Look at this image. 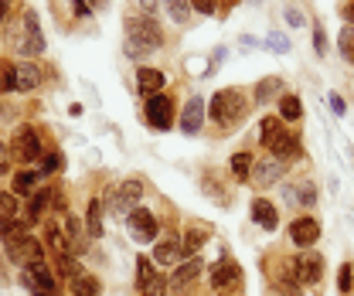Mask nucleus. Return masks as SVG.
<instances>
[{
  "label": "nucleus",
  "instance_id": "44",
  "mask_svg": "<svg viewBox=\"0 0 354 296\" xmlns=\"http://www.w3.org/2000/svg\"><path fill=\"white\" fill-rule=\"evenodd\" d=\"M10 160H14V154H10V147L0 140V174H7V170H10Z\"/></svg>",
  "mask_w": 354,
  "mask_h": 296
},
{
  "label": "nucleus",
  "instance_id": "46",
  "mask_svg": "<svg viewBox=\"0 0 354 296\" xmlns=\"http://www.w3.org/2000/svg\"><path fill=\"white\" fill-rule=\"evenodd\" d=\"M143 55H150L147 48H140V44L127 41V58H133V62H143Z\"/></svg>",
  "mask_w": 354,
  "mask_h": 296
},
{
  "label": "nucleus",
  "instance_id": "14",
  "mask_svg": "<svg viewBox=\"0 0 354 296\" xmlns=\"http://www.w3.org/2000/svg\"><path fill=\"white\" fill-rule=\"evenodd\" d=\"M239 279H242V269H239V262L228 259V255H221L218 262L208 269V286H212L215 293H225V290L239 286Z\"/></svg>",
  "mask_w": 354,
  "mask_h": 296
},
{
  "label": "nucleus",
  "instance_id": "6",
  "mask_svg": "<svg viewBox=\"0 0 354 296\" xmlns=\"http://www.w3.org/2000/svg\"><path fill=\"white\" fill-rule=\"evenodd\" d=\"M10 41L17 44V55H24V58L44 55V35H41V28H38V14H35V10H24L21 31H17V38H10Z\"/></svg>",
  "mask_w": 354,
  "mask_h": 296
},
{
  "label": "nucleus",
  "instance_id": "4",
  "mask_svg": "<svg viewBox=\"0 0 354 296\" xmlns=\"http://www.w3.org/2000/svg\"><path fill=\"white\" fill-rule=\"evenodd\" d=\"M10 154H14V160H21L24 167H31V164H38L44 154H41V133L31 127V123H21V127H14L10 133Z\"/></svg>",
  "mask_w": 354,
  "mask_h": 296
},
{
  "label": "nucleus",
  "instance_id": "10",
  "mask_svg": "<svg viewBox=\"0 0 354 296\" xmlns=\"http://www.w3.org/2000/svg\"><path fill=\"white\" fill-rule=\"evenodd\" d=\"M143 120H147L153 129L167 133V129L174 127V99H171V95H164V92H157V95L143 99Z\"/></svg>",
  "mask_w": 354,
  "mask_h": 296
},
{
  "label": "nucleus",
  "instance_id": "2",
  "mask_svg": "<svg viewBox=\"0 0 354 296\" xmlns=\"http://www.w3.org/2000/svg\"><path fill=\"white\" fill-rule=\"evenodd\" d=\"M143 181L140 177H130V181H120V184H109L106 187V198H102V208L109 214H116V218H123L127 221V214L133 208H140V201H143Z\"/></svg>",
  "mask_w": 354,
  "mask_h": 296
},
{
  "label": "nucleus",
  "instance_id": "3",
  "mask_svg": "<svg viewBox=\"0 0 354 296\" xmlns=\"http://www.w3.org/2000/svg\"><path fill=\"white\" fill-rule=\"evenodd\" d=\"M123 28H127V41L140 44V48H147V51H157V48L167 44L164 28H160L157 17H150V14H133V17L123 21Z\"/></svg>",
  "mask_w": 354,
  "mask_h": 296
},
{
  "label": "nucleus",
  "instance_id": "43",
  "mask_svg": "<svg viewBox=\"0 0 354 296\" xmlns=\"http://www.w3.org/2000/svg\"><path fill=\"white\" fill-rule=\"evenodd\" d=\"M215 7H218V0H191V10H198V14H215Z\"/></svg>",
  "mask_w": 354,
  "mask_h": 296
},
{
  "label": "nucleus",
  "instance_id": "47",
  "mask_svg": "<svg viewBox=\"0 0 354 296\" xmlns=\"http://www.w3.org/2000/svg\"><path fill=\"white\" fill-rule=\"evenodd\" d=\"M341 17L348 21V28H354V0H344V3H341Z\"/></svg>",
  "mask_w": 354,
  "mask_h": 296
},
{
  "label": "nucleus",
  "instance_id": "48",
  "mask_svg": "<svg viewBox=\"0 0 354 296\" xmlns=\"http://www.w3.org/2000/svg\"><path fill=\"white\" fill-rule=\"evenodd\" d=\"M14 7H17V0H0V24H7V17H10Z\"/></svg>",
  "mask_w": 354,
  "mask_h": 296
},
{
  "label": "nucleus",
  "instance_id": "13",
  "mask_svg": "<svg viewBox=\"0 0 354 296\" xmlns=\"http://www.w3.org/2000/svg\"><path fill=\"white\" fill-rule=\"evenodd\" d=\"M290 242L304 252V249H313L320 242V221L313 214H297L290 221Z\"/></svg>",
  "mask_w": 354,
  "mask_h": 296
},
{
  "label": "nucleus",
  "instance_id": "52",
  "mask_svg": "<svg viewBox=\"0 0 354 296\" xmlns=\"http://www.w3.org/2000/svg\"><path fill=\"white\" fill-rule=\"evenodd\" d=\"M351 65H354V55H351Z\"/></svg>",
  "mask_w": 354,
  "mask_h": 296
},
{
  "label": "nucleus",
  "instance_id": "27",
  "mask_svg": "<svg viewBox=\"0 0 354 296\" xmlns=\"http://www.w3.org/2000/svg\"><path fill=\"white\" fill-rule=\"evenodd\" d=\"M102 201L99 198H88V205H86V235L88 239H102Z\"/></svg>",
  "mask_w": 354,
  "mask_h": 296
},
{
  "label": "nucleus",
  "instance_id": "9",
  "mask_svg": "<svg viewBox=\"0 0 354 296\" xmlns=\"http://www.w3.org/2000/svg\"><path fill=\"white\" fill-rule=\"evenodd\" d=\"M286 174H290V160H279V157L266 154V157H256L249 181H252L259 191H266V187H276L279 181H286Z\"/></svg>",
  "mask_w": 354,
  "mask_h": 296
},
{
  "label": "nucleus",
  "instance_id": "51",
  "mask_svg": "<svg viewBox=\"0 0 354 296\" xmlns=\"http://www.w3.org/2000/svg\"><path fill=\"white\" fill-rule=\"evenodd\" d=\"M218 296H232V290H225V293H218Z\"/></svg>",
  "mask_w": 354,
  "mask_h": 296
},
{
  "label": "nucleus",
  "instance_id": "35",
  "mask_svg": "<svg viewBox=\"0 0 354 296\" xmlns=\"http://www.w3.org/2000/svg\"><path fill=\"white\" fill-rule=\"evenodd\" d=\"M153 272H157V262H153L150 255H136V290H140Z\"/></svg>",
  "mask_w": 354,
  "mask_h": 296
},
{
  "label": "nucleus",
  "instance_id": "12",
  "mask_svg": "<svg viewBox=\"0 0 354 296\" xmlns=\"http://www.w3.org/2000/svg\"><path fill=\"white\" fill-rule=\"evenodd\" d=\"M293 266H297L300 286H320L324 283V255L317 249H304L300 255H293Z\"/></svg>",
  "mask_w": 354,
  "mask_h": 296
},
{
  "label": "nucleus",
  "instance_id": "21",
  "mask_svg": "<svg viewBox=\"0 0 354 296\" xmlns=\"http://www.w3.org/2000/svg\"><path fill=\"white\" fill-rule=\"evenodd\" d=\"M208 239H212V225H205V221H191V225L184 228V235H180V242H184V255L191 259V255L198 252Z\"/></svg>",
  "mask_w": 354,
  "mask_h": 296
},
{
  "label": "nucleus",
  "instance_id": "49",
  "mask_svg": "<svg viewBox=\"0 0 354 296\" xmlns=\"http://www.w3.org/2000/svg\"><path fill=\"white\" fill-rule=\"evenodd\" d=\"M68 3H72V10H75V17H88V10H92V7H88L86 0H68Z\"/></svg>",
  "mask_w": 354,
  "mask_h": 296
},
{
  "label": "nucleus",
  "instance_id": "34",
  "mask_svg": "<svg viewBox=\"0 0 354 296\" xmlns=\"http://www.w3.org/2000/svg\"><path fill=\"white\" fill-rule=\"evenodd\" d=\"M86 269H82V262L75 259V255H58V276L68 283V279H75V276H82Z\"/></svg>",
  "mask_w": 354,
  "mask_h": 296
},
{
  "label": "nucleus",
  "instance_id": "41",
  "mask_svg": "<svg viewBox=\"0 0 354 296\" xmlns=\"http://www.w3.org/2000/svg\"><path fill=\"white\" fill-rule=\"evenodd\" d=\"M313 51L317 55H327V35H324L320 24H313Z\"/></svg>",
  "mask_w": 354,
  "mask_h": 296
},
{
  "label": "nucleus",
  "instance_id": "19",
  "mask_svg": "<svg viewBox=\"0 0 354 296\" xmlns=\"http://www.w3.org/2000/svg\"><path fill=\"white\" fill-rule=\"evenodd\" d=\"M58 225H62V232H65V239H68V252L79 255L82 249H86V225H82L72 212L62 214V218H58Z\"/></svg>",
  "mask_w": 354,
  "mask_h": 296
},
{
  "label": "nucleus",
  "instance_id": "25",
  "mask_svg": "<svg viewBox=\"0 0 354 296\" xmlns=\"http://www.w3.org/2000/svg\"><path fill=\"white\" fill-rule=\"evenodd\" d=\"M276 106H279V120L283 123H300L304 120V102H300V95H293V92H283L279 99H276Z\"/></svg>",
  "mask_w": 354,
  "mask_h": 296
},
{
  "label": "nucleus",
  "instance_id": "8",
  "mask_svg": "<svg viewBox=\"0 0 354 296\" xmlns=\"http://www.w3.org/2000/svg\"><path fill=\"white\" fill-rule=\"evenodd\" d=\"M21 283L31 290V296H58V279H55V272L44 259L21 269Z\"/></svg>",
  "mask_w": 354,
  "mask_h": 296
},
{
  "label": "nucleus",
  "instance_id": "33",
  "mask_svg": "<svg viewBox=\"0 0 354 296\" xmlns=\"http://www.w3.org/2000/svg\"><path fill=\"white\" fill-rule=\"evenodd\" d=\"M167 290H171V283H167V276L157 269V272H153V276L140 286V296H167Z\"/></svg>",
  "mask_w": 354,
  "mask_h": 296
},
{
  "label": "nucleus",
  "instance_id": "31",
  "mask_svg": "<svg viewBox=\"0 0 354 296\" xmlns=\"http://www.w3.org/2000/svg\"><path fill=\"white\" fill-rule=\"evenodd\" d=\"M164 7H167V14H171V21H174L177 28H184L187 21H191V0H164Z\"/></svg>",
  "mask_w": 354,
  "mask_h": 296
},
{
  "label": "nucleus",
  "instance_id": "17",
  "mask_svg": "<svg viewBox=\"0 0 354 296\" xmlns=\"http://www.w3.org/2000/svg\"><path fill=\"white\" fill-rule=\"evenodd\" d=\"M184 259H187V255H184V242H180V235L157 239V246H153V262H157V266L174 269L177 262H184Z\"/></svg>",
  "mask_w": 354,
  "mask_h": 296
},
{
  "label": "nucleus",
  "instance_id": "1",
  "mask_svg": "<svg viewBox=\"0 0 354 296\" xmlns=\"http://www.w3.org/2000/svg\"><path fill=\"white\" fill-rule=\"evenodd\" d=\"M249 113V102L242 95V89H218L208 102V120L218 129H232L242 123V116Z\"/></svg>",
  "mask_w": 354,
  "mask_h": 296
},
{
  "label": "nucleus",
  "instance_id": "29",
  "mask_svg": "<svg viewBox=\"0 0 354 296\" xmlns=\"http://www.w3.org/2000/svg\"><path fill=\"white\" fill-rule=\"evenodd\" d=\"M283 92H286V82H283L279 75H269V79H263V82L256 85V102H259V106H266V102L279 99Z\"/></svg>",
  "mask_w": 354,
  "mask_h": 296
},
{
  "label": "nucleus",
  "instance_id": "40",
  "mask_svg": "<svg viewBox=\"0 0 354 296\" xmlns=\"http://www.w3.org/2000/svg\"><path fill=\"white\" fill-rule=\"evenodd\" d=\"M266 44H269L276 55H286V51H293V44H290V38H286L283 31H272V35L266 38Z\"/></svg>",
  "mask_w": 354,
  "mask_h": 296
},
{
  "label": "nucleus",
  "instance_id": "23",
  "mask_svg": "<svg viewBox=\"0 0 354 296\" xmlns=\"http://www.w3.org/2000/svg\"><path fill=\"white\" fill-rule=\"evenodd\" d=\"M252 221H256L263 232H276V228H279V212H276V205L266 201V198H256V201H252Z\"/></svg>",
  "mask_w": 354,
  "mask_h": 296
},
{
  "label": "nucleus",
  "instance_id": "50",
  "mask_svg": "<svg viewBox=\"0 0 354 296\" xmlns=\"http://www.w3.org/2000/svg\"><path fill=\"white\" fill-rule=\"evenodd\" d=\"M88 7H106V0H88Z\"/></svg>",
  "mask_w": 354,
  "mask_h": 296
},
{
  "label": "nucleus",
  "instance_id": "16",
  "mask_svg": "<svg viewBox=\"0 0 354 296\" xmlns=\"http://www.w3.org/2000/svg\"><path fill=\"white\" fill-rule=\"evenodd\" d=\"M201 269H205V262L201 259H184V262H177L174 272H171V290L174 296H187V290L198 283V276H201Z\"/></svg>",
  "mask_w": 354,
  "mask_h": 296
},
{
  "label": "nucleus",
  "instance_id": "30",
  "mask_svg": "<svg viewBox=\"0 0 354 296\" xmlns=\"http://www.w3.org/2000/svg\"><path fill=\"white\" fill-rule=\"evenodd\" d=\"M44 239H48V246L58 255H72L68 252V239H65V232H62L58 221H44Z\"/></svg>",
  "mask_w": 354,
  "mask_h": 296
},
{
  "label": "nucleus",
  "instance_id": "22",
  "mask_svg": "<svg viewBox=\"0 0 354 296\" xmlns=\"http://www.w3.org/2000/svg\"><path fill=\"white\" fill-rule=\"evenodd\" d=\"M14 82H17V92H35L41 85V68L35 62H17L14 65Z\"/></svg>",
  "mask_w": 354,
  "mask_h": 296
},
{
  "label": "nucleus",
  "instance_id": "18",
  "mask_svg": "<svg viewBox=\"0 0 354 296\" xmlns=\"http://www.w3.org/2000/svg\"><path fill=\"white\" fill-rule=\"evenodd\" d=\"M164 85H167V75H164L160 68H153V65H140V68H136V92H140L143 99L164 92Z\"/></svg>",
  "mask_w": 354,
  "mask_h": 296
},
{
  "label": "nucleus",
  "instance_id": "7",
  "mask_svg": "<svg viewBox=\"0 0 354 296\" xmlns=\"http://www.w3.org/2000/svg\"><path fill=\"white\" fill-rule=\"evenodd\" d=\"M269 272V283H272V290L279 296H300V276H297V266H293V259H286V255H276L272 259V269H266Z\"/></svg>",
  "mask_w": 354,
  "mask_h": 296
},
{
  "label": "nucleus",
  "instance_id": "15",
  "mask_svg": "<svg viewBox=\"0 0 354 296\" xmlns=\"http://www.w3.org/2000/svg\"><path fill=\"white\" fill-rule=\"evenodd\" d=\"M205 120H208V102H205L201 95H194V99H187V106L180 109L177 127H180L184 136H198V133L205 129Z\"/></svg>",
  "mask_w": 354,
  "mask_h": 296
},
{
  "label": "nucleus",
  "instance_id": "20",
  "mask_svg": "<svg viewBox=\"0 0 354 296\" xmlns=\"http://www.w3.org/2000/svg\"><path fill=\"white\" fill-rule=\"evenodd\" d=\"M41 174L35 167H24V170H17L14 177H10V191L17 194V198H31L35 191H41Z\"/></svg>",
  "mask_w": 354,
  "mask_h": 296
},
{
  "label": "nucleus",
  "instance_id": "37",
  "mask_svg": "<svg viewBox=\"0 0 354 296\" xmlns=\"http://www.w3.org/2000/svg\"><path fill=\"white\" fill-rule=\"evenodd\" d=\"M283 17H286V24H290V28H307L310 24L300 3H286V7H283Z\"/></svg>",
  "mask_w": 354,
  "mask_h": 296
},
{
  "label": "nucleus",
  "instance_id": "26",
  "mask_svg": "<svg viewBox=\"0 0 354 296\" xmlns=\"http://www.w3.org/2000/svg\"><path fill=\"white\" fill-rule=\"evenodd\" d=\"M286 198H290V205L310 212V208L317 205V187H313V181H300V184H293V187L286 191Z\"/></svg>",
  "mask_w": 354,
  "mask_h": 296
},
{
  "label": "nucleus",
  "instance_id": "5",
  "mask_svg": "<svg viewBox=\"0 0 354 296\" xmlns=\"http://www.w3.org/2000/svg\"><path fill=\"white\" fill-rule=\"evenodd\" d=\"M127 228H130L133 242H140V246H150L160 239V218L153 208H143V205L127 214Z\"/></svg>",
  "mask_w": 354,
  "mask_h": 296
},
{
  "label": "nucleus",
  "instance_id": "42",
  "mask_svg": "<svg viewBox=\"0 0 354 296\" xmlns=\"http://www.w3.org/2000/svg\"><path fill=\"white\" fill-rule=\"evenodd\" d=\"M330 113H334V116H344V113H348V102H344V95L330 92Z\"/></svg>",
  "mask_w": 354,
  "mask_h": 296
},
{
  "label": "nucleus",
  "instance_id": "24",
  "mask_svg": "<svg viewBox=\"0 0 354 296\" xmlns=\"http://www.w3.org/2000/svg\"><path fill=\"white\" fill-rule=\"evenodd\" d=\"M252 164H256V154H249V150H239V154H232V157H228L232 181H239V184H249V177H252Z\"/></svg>",
  "mask_w": 354,
  "mask_h": 296
},
{
  "label": "nucleus",
  "instance_id": "28",
  "mask_svg": "<svg viewBox=\"0 0 354 296\" xmlns=\"http://www.w3.org/2000/svg\"><path fill=\"white\" fill-rule=\"evenodd\" d=\"M68 293H72V296H99V293H102V283H99V276L82 272V276L68 279Z\"/></svg>",
  "mask_w": 354,
  "mask_h": 296
},
{
  "label": "nucleus",
  "instance_id": "39",
  "mask_svg": "<svg viewBox=\"0 0 354 296\" xmlns=\"http://www.w3.org/2000/svg\"><path fill=\"white\" fill-rule=\"evenodd\" d=\"M55 170H62V154H58V150H48V154L41 157V167H38V174H41V177H51Z\"/></svg>",
  "mask_w": 354,
  "mask_h": 296
},
{
  "label": "nucleus",
  "instance_id": "11",
  "mask_svg": "<svg viewBox=\"0 0 354 296\" xmlns=\"http://www.w3.org/2000/svg\"><path fill=\"white\" fill-rule=\"evenodd\" d=\"M266 154H272V157H279V160H300L304 157V143H300V133L297 129H290L286 123L276 129V136L266 143Z\"/></svg>",
  "mask_w": 354,
  "mask_h": 296
},
{
  "label": "nucleus",
  "instance_id": "36",
  "mask_svg": "<svg viewBox=\"0 0 354 296\" xmlns=\"http://www.w3.org/2000/svg\"><path fill=\"white\" fill-rule=\"evenodd\" d=\"M337 293L351 296L354 293V262H344L341 272H337Z\"/></svg>",
  "mask_w": 354,
  "mask_h": 296
},
{
  "label": "nucleus",
  "instance_id": "32",
  "mask_svg": "<svg viewBox=\"0 0 354 296\" xmlns=\"http://www.w3.org/2000/svg\"><path fill=\"white\" fill-rule=\"evenodd\" d=\"M21 214V198L14 191H0V221H14Z\"/></svg>",
  "mask_w": 354,
  "mask_h": 296
},
{
  "label": "nucleus",
  "instance_id": "38",
  "mask_svg": "<svg viewBox=\"0 0 354 296\" xmlns=\"http://www.w3.org/2000/svg\"><path fill=\"white\" fill-rule=\"evenodd\" d=\"M283 127V120H279V116H263V120H259V143H269V140H272V136H276V129Z\"/></svg>",
  "mask_w": 354,
  "mask_h": 296
},
{
  "label": "nucleus",
  "instance_id": "45",
  "mask_svg": "<svg viewBox=\"0 0 354 296\" xmlns=\"http://www.w3.org/2000/svg\"><path fill=\"white\" fill-rule=\"evenodd\" d=\"M136 7H140L143 14H150V17H153V14L164 7V0H136Z\"/></svg>",
  "mask_w": 354,
  "mask_h": 296
}]
</instances>
